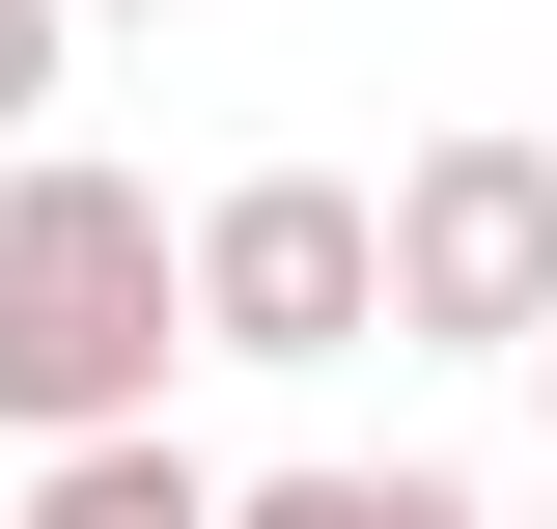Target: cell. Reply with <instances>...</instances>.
Returning a JSON list of instances; mask_svg holds the SVG:
<instances>
[{"instance_id": "6da1fadb", "label": "cell", "mask_w": 557, "mask_h": 529, "mask_svg": "<svg viewBox=\"0 0 557 529\" xmlns=\"http://www.w3.org/2000/svg\"><path fill=\"white\" fill-rule=\"evenodd\" d=\"M168 362H196V223L139 168H84V139H28L0 168V418H28V473L168 446Z\"/></svg>"}, {"instance_id": "5b68a950", "label": "cell", "mask_w": 557, "mask_h": 529, "mask_svg": "<svg viewBox=\"0 0 557 529\" xmlns=\"http://www.w3.org/2000/svg\"><path fill=\"white\" fill-rule=\"evenodd\" d=\"M223 529H474V502H446V473H251Z\"/></svg>"}, {"instance_id": "7a4b0ae2", "label": "cell", "mask_w": 557, "mask_h": 529, "mask_svg": "<svg viewBox=\"0 0 557 529\" xmlns=\"http://www.w3.org/2000/svg\"><path fill=\"white\" fill-rule=\"evenodd\" d=\"M362 334H391V196L223 168L196 196V362H362Z\"/></svg>"}, {"instance_id": "52a82bcc", "label": "cell", "mask_w": 557, "mask_h": 529, "mask_svg": "<svg viewBox=\"0 0 557 529\" xmlns=\"http://www.w3.org/2000/svg\"><path fill=\"white\" fill-rule=\"evenodd\" d=\"M57 28H168V0H57Z\"/></svg>"}, {"instance_id": "8992f818", "label": "cell", "mask_w": 557, "mask_h": 529, "mask_svg": "<svg viewBox=\"0 0 557 529\" xmlns=\"http://www.w3.org/2000/svg\"><path fill=\"white\" fill-rule=\"evenodd\" d=\"M57 57H84V28H57V0H0V139H28V112H57Z\"/></svg>"}, {"instance_id": "277c9868", "label": "cell", "mask_w": 557, "mask_h": 529, "mask_svg": "<svg viewBox=\"0 0 557 529\" xmlns=\"http://www.w3.org/2000/svg\"><path fill=\"white\" fill-rule=\"evenodd\" d=\"M28 529H223V473H196V446H57Z\"/></svg>"}, {"instance_id": "ba28073f", "label": "cell", "mask_w": 557, "mask_h": 529, "mask_svg": "<svg viewBox=\"0 0 557 529\" xmlns=\"http://www.w3.org/2000/svg\"><path fill=\"white\" fill-rule=\"evenodd\" d=\"M530 418H557V334H530Z\"/></svg>"}, {"instance_id": "3957f363", "label": "cell", "mask_w": 557, "mask_h": 529, "mask_svg": "<svg viewBox=\"0 0 557 529\" xmlns=\"http://www.w3.org/2000/svg\"><path fill=\"white\" fill-rule=\"evenodd\" d=\"M391 334H446V362L557 334V139H418L391 168Z\"/></svg>"}]
</instances>
